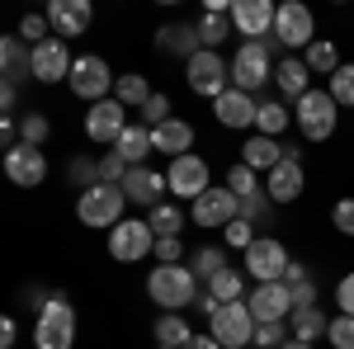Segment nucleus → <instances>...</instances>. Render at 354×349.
I'll use <instances>...</instances> for the list:
<instances>
[{"instance_id":"1","label":"nucleus","mask_w":354,"mask_h":349,"mask_svg":"<svg viewBox=\"0 0 354 349\" xmlns=\"http://www.w3.org/2000/svg\"><path fill=\"white\" fill-rule=\"evenodd\" d=\"M198 293H203V283L194 279L189 265H156L147 274V297L161 312H185V307L198 302Z\"/></svg>"},{"instance_id":"2","label":"nucleus","mask_w":354,"mask_h":349,"mask_svg":"<svg viewBox=\"0 0 354 349\" xmlns=\"http://www.w3.org/2000/svg\"><path fill=\"white\" fill-rule=\"evenodd\" d=\"M33 345L38 349H71L76 345V307L66 293H53L48 307L33 317Z\"/></svg>"},{"instance_id":"3","label":"nucleus","mask_w":354,"mask_h":349,"mask_svg":"<svg viewBox=\"0 0 354 349\" xmlns=\"http://www.w3.org/2000/svg\"><path fill=\"white\" fill-rule=\"evenodd\" d=\"M123 208H128V194L118 185H95L76 198V217H81L85 227H95V232H104V227L113 232L123 222Z\"/></svg>"},{"instance_id":"4","label":"nucleus","mask_w":354,"mask_h":349,"mask_svg":"<svg viewBox=\"0 0 354 349\" xmlns=\"http://www.w3.org/2000/svg\"><path fill=\"white\" fill-rule=\"evenodd\" d=\"M335 100H330V90H307L298 104H293V123H298V133L307 137V142H326V137H335Z\"/></svg>"},{"instance_id":"5","label":"nucleus","mask_w":354,"mask_h":349,"mask_svg":"<svg viewBox=\"0 0 354 349\" xmlns=\"http://www.w3.org/2000/svg\"><path fill=\"white\" fill-rule=\"evenodd\" d=\"M208 335H213L222 349L255 345V317H250V302H222L218 312L208 317Z\"/></svg>"},{"instance_id":"6","label":"nucleus","mask_w":354,"mask_h":349,"mask_svg":"<svg viewBox=\"0 0 354 349\" xmlns=\"http://www.w3.org/2000/svg\"><path fill=\"white\" fill-rule=\"evenodd\" d=\"M185 81H189V90L194 95H203V100H218V95H227L232 90V62L222 53H203L198 57H189L185 62Z\"/></svg>"},{"instance_id":"7","label":"nucleus","mask_w":354,"mask_h":349,"mask_svg":"<svg viewBox=\"0 0 354 349\" xmlns=\"http://www.w3.org/2000/svg\"><path fill=\"white\" fill-rule=\"evenodd\" d=\"M274 38L288 48V57H302L317 43V19H312V10L298 5V0H283L279 15H274Z\"/></svg>"},{"instance_id":"8","label":"nucleus","mask_w":354,"mask_h":349,"mask_svg":"<svg viewBox=\"0 0 354 349\" xmlns=\"http://www.w3.org/2000/svg\"><path fill=\"white\" fill-rule=\"evenodd\" d=\"M109 255L118 265H142L147 255H156V232L147 227V217H123L109 232Z\"/></svg>"},{"instance_id":"9","label":"nucleus","mask_w":354,"mask_h":349,"mask_svg":"<svg viewBox=\"0 0 354 349\" xmlns=\"http://www.w3.org/2000/svg\"><path fill=\"white\" fill-rule=\"evenodd\" d=\"M71 95H81V100H90V104H100V100H113L109 90L118 85V76L109 71V62L100 53H85L76 57V66H71Z\"/></svg>"},{"instance_id":"10","label":"nucleus","mask_w":354,"mask_h":349,"mask_svg":"<svg viewBox=\"0 0 354 349\" xmlns=\"http://www.w3.org/2000/svg\"><path fill=\"white\" fill-rule=\"evenodd\" d=\"M270 81H274V57L265 53V43H241L236 57H232V90L255 95V90H265Z\"/></svg>"},{"instance_id":"11","label":"nucleus","mask_w":354,"mask_h":349,"mask_svg":"<svg viewBox=\"0 0 354 349\" xmlns=\"http://www.w3.org/2000/svg\"><path fill=\"white\" fill-rule=\"evenodd\" d=\"M288 265L293 260L279 236H255V245L245 250V279H255V283H283Z\"/></svg>"},{"instance_id":"12","label":"nucleus","mask_w":354,"mask_h":349,"mask_svg":"<svg viewBox=\"0 0 354 349\" xmlns=\"http://www.w3.org/2000/svg\"><path fill=\"white\" fill-rule=\"evenodd\" d=\"M236 217H241V198H236L227 185L208 189V194H198V198L189 203V222H194V227H208V232H213V227L227 232Z\"/></svg>"},{"instance_id":"13","label":"nucleus","mask_w":354,"mask_h":349,"mask_svg":"<svg viewBox=\"0 0 354 349\" xmlns=\"http://www.w3.org/2000/svg\"><path fill=\"white\" fill-rule=\"evenodd\" d=\"M128 133V109L118 104V100H100V104H90L85 113V137L90 142H100V147H118V137Z\"/></svg>"},{"instance_id":"14","label":"nucleus","mask_w":354,"mask_h":349,"mask_svg":"<svg viewBox=\"0 0 354 349\" xmlns=\"http://www.w3.org/2000/svg\"><path fill=\"white\" fill-rule=\"evenodd\" d=\"M118 189L128 194V203H133V208H147V213H151V208H161V203H165L170 180H165L161 170H151V165H133V170H128V180H123Z\"/></svg>"},{"instance_id":"15","label":"nucleus","mask_w":354,"mask_h":349,"mask_svg":"<svg viewBox=\"0 0 354 349\" xmlns=\"http://www.w3.org/2000/svg\"><path fill=\"white\" fill-rule=\"evenodd\" d=\"M165 180H170V194L180 198V203H194L198 194H208V161L203 156H180V161H170V170H165Z\"/></svg>"},{"instance_id":"16","label":"nucleus","mask_w":354,"mask_h":349,"mask_svg":"<svg viewBox=\"0 0 354 349\" xmlns=\"http://www.w3.org/2000/svg\"><path fill=\"white\" fill-rule=\"evenodd\" d=\"M245 302H250L255 326H274V321L293 317V288L288 283H255V293L245 297Z\"/></svg>"},{"instance_id":"17","label":"nucleus","mask_w":354,"mask_h":349,"mask_svg":"<svg viewBox=\"0 0 354 349\" xmlns=\"http://www.w3.org/2000/svg\"><path fill=\"white\" fill-rule=\"evenodd\" d=\"M274 15H279V5H270V0H232V28L241 33L245 43L270 38L274 33Z\"/></svg>"},{"instance_id":"18","label":"nucleus","mask_w":354,"mask_h":349,"mask_svg":"<svg viewBox=\"0 0 354 349\" xmlns=\"http://www.w3.org/2000/svg\"><path fill=\"white\" fill-rule=\"evenodd\" d=\"M71 66H76V57H71L66 38H48V43L33 48V81H43V85L71 81Z\"/></svg>"},{"instance_id":"19","label":"nucleus","mask_w":354,"mask_h":349,"mask_svg":"<svg viewBox=\"0 0 354 349\" xmlns=\"http://www.w3.org/2000/svg\"><path fill=\"white\" fill-rule=\"evenodd\" d=\"M5 175H10V185L19 189H38L48 180V156H43V147H10L5 151Z\"/></svg>"},{"instance_id":"20","label":"nucleus","mask_w":354,"mask_h":349,"mask_svg":"<svg viewBox=\"0 0 354 349\" xmlns=\"http://www.w3.org/2000/svg\"><path fill=\"white\" fill-rule=\"evenodd\" d=\"M48 24H53V38H81L85 28L95 24V10H90V0H53L48 10Z\"/></svg>"},{"instance_id":"21","label":"nucleus","mask_w":354,"mask_h":349,"mask_svg":"<svg viewBox=\"0 0 354 349\" xmlns=\"http://www.w3.org/2000/svg\"><path fill=\"white\" fill-rule=\"evenodd\" d=\"M302 189H307V175H302V161H293V156L265 175V194H270L274 208H279V203H298Z\"/></svg>"},{"instance_id":"22","label":"nucleus","mask_w":354,"mask_h":349,"mask_svg":"<svg viewBox=\"0 0 354 349\" xmlns=\"http://www.w3.org/2000/svg\"><path fill=\"white\" fill-rule=\"evenodd\" d=\"M213 113H218L222 128H255V113H260V100L245 95V90H227L213 100Z\"/></svg>"},{"instance_id":"23","label":"nucleus","mask_w":354,"mask_h":349,"mask_svg":"<svg viewBox=\"0 0 354 349\" xmlns=\"http://www.w3.org/2000/svg\"><path fill=\"white\" fill-rule=\"evenodd\" d=\"M283 161H288V147H279V137H260V133L245 137V147H241V165H250L255 175H270L274 165H283Z\"/></svg>"},{"instance_id":"24","label":"nucleus","mask_w":354,"mask_h":349,"mask_svg":"<svg viewBox=\"0 0 354 349\" xmlns=\"http://www.w3.org/2000/svg\"><path fill=\"white\" fill-rule=\"evenodd\" d=\"M274 85H279V95H283V100H293V104H298L302 95L312 90V66H307L302 57H279V62H274Z\"/></svg>"},{"instance_id":"25","label":"nucleus","mask_w":354,"mask_h":349,"mask_svg":"<svg viewBox=\"0 0 354 349\" xmlns=\"http://www.w3.org/2000/svg\"><path fill=\"white\" fill-rule=\"evenodd\" d=\"M0 71H5V85H19L24 76H33V48L19 33L0 38Z\"/></svg>"},{"instance_id":"26","label":"nucleus","mask_w":354,"mask_h":349,"mask_svg":"<svg viewBox=\"0 0 354 349\" xmlns=\"http://www.w3.org/2000/svg\"><path fill=\"white\" fill-rule=\"evenodd\" d=\"M156 48L165 57H198L203 53V43H198V24H161L156 28Z\"/></svg>"},{"instance_id":"27","label":"nucleus","mask_w":354,"mask_h":349,"mask_svg":"<svg viewBox=\"0 0 354 349\" xmlns=\"http://www.w3.org/2000/svg\"><path fill=\"white\" fill-rule=\"evenodd\" d=\"M151 142H156L161 156L180 161V156H189V147H194V123L189 118H170V123H161V128H151Z\"/></svg>"},{"instance_id":"28","label":"nucleus","mask_w":354,"mask_h":349,"mask_svg":"<svg viewBox=\"0 0 354 349\" xmlns=\"http://www.w3.org/2000/svg\"><path fill=\"white\" fill-rule=\"evenodd\" d=\"M118 156L128 165H147V156L156 151V142H151V128L147 123H128V133L118 137V147H113Z\"/></svg>"},{"instance_id":"29","label":"nucleus","mask_w":354,"mask_h":349,"mask_svg":"<svg viewBox=\"0 0 354 349\" xmlns=\"http://www.w3.org/2000/svg\"><path fill=\"white\" fill-rule=\"evenodd\" d=\"M326 330H330V321L322 317V307H302V312L288 317V335H293V340L317 345V340H326Z\"/></svg>"},{"instance_id":"30","label":"nucleus","mask_w":354,"mask_h":349,"mask_svg":"<svg viewBox=\"0 0 354 349\" xmlns=\"http://www.w3.org/2000/svg\"><path fill=\"white\" fill-rule=\"evenodd\" d=\"M288 123H293V113H288L283 100H260V113H255V133H260V137L288 133Z\"/></svg>"},{"instance_id":"31","label":"nucleus","mask_w":354,"mask_h":349,"mask_svg":"<svg viewBox=\"0 0 354 349\" xmlns=\"http://www.w3.org/2000/svg\"><path fill=\"white\" fill-rule=\"evenodd\" d=\"M302 62L312 66V76H335V71L345 66V62H340V48H335L330 38H317V43L302 53Z\"/></svg>"},{"instance_id":"32","label":"nucleus","mask_w":354,"mask_h":349,"mask_svg":"<svg viewBox=\"0 0 354 349\" xmlns=\"http://www.w3.org/2000/svg\"><path fill=\"white\" fill-rule=\"evenodd\" d=\"M151 95H156V90L147 85V76H142V71H128V76H118V85H113V100H118L123 109H142Z\"/></svg>"},{"instance_id":"33","label":"nucleus","mask_w":354,"mask_h":349,"mask_svg":"<svg viewBox=\"0 0 354 349\" xmlns=\"http://www.w3.org/2000/svg\"><path fill=\"white\" fill-rule=\"evenodd\" d=\"M156 340L170 345V349H185V345H189L194 330H189V321H185V312H161V317H156Z\"/></svg>"},{"instance_id":"34","label":"nucleus","mask_w":354,"mask_h":349,"mask_svg":"<svg viewBox=\"0 0 354 349\" xmlns=\"http://www.w3.org/2000/svg\"><path fill=\"white\" fill-rule=\"evenodd\" d=\"M208 293H213V302H245V269H222L218 279L208 283Z\"/></svg>"},{"instance_id":"35","label":"nucleus","mask_w":354,"mask_h":349,"mask_svg":"<svg viewBox=\"0 0 354 349\" xmlns=\"http://www.w3.org/2000/svg\"><path fill=\"white\" fill-rule=\"evenodd\" d=\"M147 227L156 232V241H161V236H180V232H185V208H180V203H161V208L147 213Z\"/></svg>"},{"instance_id":"36","label":"nucleus","mask_w":354,"mask_h":349,"mask_svg":"<svg viewBox=\"0 0 354 349\" xmlns=\"http://www.w3.org/2000/svg\"><path fill=\"white\" fill-rule=\"evenodd\" d=\"M189 269H194V279L208 288V283L218 279L222 269H227V255H222L218 245H203V250H194V255H189Z\"/></svg>"},{"instance_id":"37","label":"nucleus","mask_w":354,"mask_h":349,"mask_svg":"<svg viewBox=\"0 0 354 349\" xmlns=\"http://www.w3.org/2000/svg\"><path fill=\"white\" fill-rule=\"evenodd\" d=\"M227 38H232V15H203V19H198V43H203L208 53H218Z\"/></svg>"},{"instance_id":"38","label":"nucleus","mask_w":354,"mask_h":349,"mask_svg":"<svg viewBox=\"0 0 354 349\" xmlns=\"http://www.w3.org/2000/svg\"><path fill=\"white\" fill-rule=\"evenodd\" d=\"M48 137H53V123H48V113H33V109H28L24 118H19V142H24V147H43Z\"/></svg>"},{"instance_id":"39","label":"nucleus","mask_w":354,"mask_h":349,"mask_svg":"<svg viewBox=\"0 0 354 349\" xmlns=\"http://www.w3.org/2000/svg\"><path fill=\"white\" fill-rule=\"evenodd\" d=\"M227 189H232V194H236V198H250V194H260V175H255V170H250V165H232V170H227Z\"/></svg>"},{"instance_id":"40","label":"nucleus","mask_w":354,"mask_h":349,"mask_svg":"<svg viewBox=\"0 0 354 349\" xmlns=\"http://www.w3.org/2000/svg\"><path fill=\"white\" fill-rule=\"evenodd\" d=\"M66 175H71V185L81 189H95V185H104V180H100V161H90V156H76V161L66 165Z\"/></svg>"},{"instance_id":"41","label":"nucleus","mask_w":354,"mask_h":349,"mask_svg":"<svg viewBox=\"0 0 354 349\" xmlns=\"http://www.w3.org/2000/svg\"><path fill=\"white\" fill-rule=\"evenodd\" d=\"M330 100L340 109H354V62H345V66L330 76Z\"/></svg>"},{"instance_id":"42","label":"nucleus","mask_w":354,"mask_h":349,"mask_svg":"<svg viewBox=\"0 0 354 349\" xmlns=\"http://www.w3.org/2000/svg\"><path fill=\"white\" fill-rule=\"evenodd\" d=\"M274 213V203H270V194L260 189V194H250V198H241V217L250 222V227H265Z\"/></svg>"},{"instance_id":"43","label":"nucleus","mask_w":354,"mask_h":349,"mask_svg":"<svg viewBox=\"0 0 354 349\" xmlns=\"http://www.w3.org/2000/svg\"><path fill=\"white\" fill-rule=\"evenodd\" d=\"M19 38H24L28 48L48 43V38H53V24H48V15H24V19H19Z\"/></svg>"},{"instance_id":"44","label":"nucleus","mask_w":354,"mask_h":349,"mask_svg":"<svg viewBox=\"0 0 354 349\" xmlns=\"http://www.w3.org/2000/svg\"><path fill=\"white\" fill-rule=\"evenodd\" d=\"M293 340L288 335V321H274V326H255V349H283Z\"/></svg>"},{"instance_id":"45","label":"nucleus","mask_w":354,"mask_h":349,"mask_svg":"<svg viewBox=\"0 0 354 349\" xmlns=\"http://www.w3.org/2000/svg\"><path fill=\"white\" fill-rule=\"evenodd\" d=\"M128 170H133V165L123 161L118 151H104V156H100V180H104V185H123Z\"/></svg>"},{"instance_id":"46","label":"nucleus","mask_w":354,"mask_h":349,"mask_svg":"<svg viewBox=\"0 0 354 349\" xmlns=\"http://www.w3.org/2000/svg\"><path fill=\"white\" fill-rule=\"evenodd\" d=\"M330 349H354V317H330Z\"/></svg>"},{"instance_id":"47","label":"nucleus","mask_w":354,"mask_h":349,"mask_svg":"<svg viewBox=\"0 0 354 349\" xmlns=\"http://www.w3.org/2000/svg\"><path fill=\"white\" fill-rule=\"evenodd\" d=\"M170 118H175V113H170V100H165V95H151V100L142 104V123H147V128H161Z\"/></svg>"},{"instance_id":"48","label":"nucleus","mask_w":354,"mask_h":349,"mask_svg":"<svg viewBox=\"0 0 354 349\" xmlns=\"http://www.w3.org/2000/svg\"><path fill=\"white\" fill-rule=\"evenodd\" d=\"M222 241L227 245H236V250H250V245H255V227H250V222H245V217H236V222H232V227H227V232H222Z\"/></svg>"},{"instance_id":"49","label":"nucleus","mask_w":354,"mask_h":349,"mask_svg":"<svg viewBox=\"0 0 354 349\" xmlns=\"http://www.w3.org/2000/svg\"><path fill=\"white\" fill-rule=\"evenodd\" d=\"M156 265H185V241L180 236H161L156 241Z\"/></svg>"},{"instance_id":"50","label":"nucleus","mask_w":354,"mask_h":349,"mask_svg":"<svg viewBox=\"0 0 354 349\" xmlns=\"http://www.w3.org/2000/svg\"><path fill=\"white\" fill-rule=\"evenodd\" d=\"M330 227H335L340 236H354V198H340V203L330 208Z\"/></svg>"},{"instance_id":"51","label":"nucleus","mask_w":354,"mask_h":349,"mask_svg":"<svg viewBox=\"0 0 354 349\" xmlns=\"http://www.w3.org/2000/svg\"><path fill=\"white\" fill-rule=\"evenodd\" d=\"M302 307H317V279L312 274L302 283H293V312H302Z\"/></svg>"},{"instance_id":"52","label":"nucleus","mask_w":354,"mask_h":349,"mask_svg":"<svg viewBox=\"0 0 354 349\" xmlns=\"http://www.w3.org/2000/svg\"><path fill=\"white\" fill-rule=\"evenodd\" d=\"M335 307H340V317H354V274L335 283Z\"/></svg>"},{"instance_id":"53","label":"nucleus","mask_w":354,"mask_h":349,"mask_svg":"<svg viewBox=\"0 0 354 349\" xmlns=\"http://www.w3.org/2000/svg\"><path fill=\"white\" fill-rule=\"evenodd\" d=\"M0 109H5V113H15V109H19V85H5V81H0Z\"/></svg>"},{"instance_id":"54","label":"nucleus","mask_w":354,"mask_h":349,"mask_svg":"<svg viewBox=\"0 0 354 349\" xmlns=\"http://www.w3.org/2000/svg\"><path fill=\"white\" fill-rule=\"evenodd\" d=\"M15 340H19V326L10 321V317H5V321H0V349H10Z\"/></svg>"},{"instance_id":"55","label":"nucleus","mask_w":354,"mask_h":349,"mask_svg":"<svg viewBox=\"0 0 354 349\" xmlns=\"http://www.w3.org/2000/svg\"><path fill=\"white\" fill-rule=\"evenodd\" d=\"M302 279H307V265H298V260H293V265H288V274H283V283L293 288V283H302Z\"/></svg>"},{"instance_id":"56","label":"nucleus","mask_w":354,"mask_h":349,"mask_svg":"<svg viewBox=\"0 0 354 349\" xmlns=\"http://www.w3.org/2000/svg\"><path fill=\"white\" fill-rule=\"evenodd\" d=\"M185 349H222V345H218V340H213V335H194V340H189V345H185Z\"/></svg>"},{"instance_id":"57","label":"nucleus","mask_w":354,"mask_h":349,"mask_svg":"<svg viewBox=\"0 0 354 349\" xmlns=\"http://www.w3.org/2000/svg\"><path fill=\"white\" fill-rule=\"evenodd\" d=\"M283 349H317V345H307V340H288Z\"/></svg>"},{"instance_id":"58","label":"nucleus","mask_w":354,"mask_h":349,"mask_svg":"<svg viewBox=\"0 0 354 349\" xmlns=\"http://www.w3.org/2000/svg\"><path fill=\"white\" fill-rule=\"evenodd\" d=\"M156 349H170V345H156Z\"/></svg>"}]
</instances>
